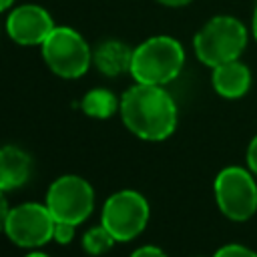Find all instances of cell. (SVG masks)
I'll return each instance as SVG.
<instances>
[{
    "mask_svg": "<svg viewBox=\"0 0 257 257\" xmlns=\"http://www.w3.org/2000/svg\"><path fill=\"white\" fill-rule=\"evenodd\" d=\"M247 46L245 24L227 14L209 18L193 38L197 58L207 66H219L229 60H237Z\"/></svg>",
    "mask_w": 257,
    "mask_h": 257,
    "instance_id": "obj_3",
    "label": "cell"
},
{
    "mask_svg": "<svg viewBox=\"0 0 257 257\" xmlns=\"http://www.w3.org/2000/svg\"><path fill=\"white\" fill-rule=\"evenodd\" d=\"M26 257H48L46 253H40V251H32V253H28Z\"/></svg>",
    "mask_w": 257,
    "mask_h": 257,
    "instance_id": "obj_23",
    "label": "cell"
},
{
    "mask_svg": "<svg viewBox=\"0 0 257 257\" xmlns=\"http://www.w3.org/2000/svg\"><path fill=\"white\" fill-rule=\"evenodd\" d=\"M131 257H167V255H165V251H161L159 247L145 245V247H139Z\"/></svg>",
    "mask_w": 257,
    "mask_h": 257,
    "instance_id": "obj_18",
    "label": "cell"
},
{
    "mask_svg": "<svg viewBox=\"0 0 257 257\" xmlns=\"http://www.w3.org/2000/svg\"><path fill=\"white\" fill-rule=\"evenodd\" d=\"M8 213H10L8 201H6V197H4V191H0V231H4V225H6Z\"/></svg>",
    "mask_w": 257,
    "mask_h": 257,
    "instance_id": "obj_19",
    "label": "cell"
},
{
    "mask_svg": "<svg viewBox=\"0 0 257 257\" xmlns=\"http://www.w3.org/2000/svg\"><path fill=\"white\" fill-rule=\"evenodd\" d=\"M114 241H116V239L110 235V231H108L102 223H100L98 227L88 229V231L82 235V247H84V251L90 253V255H102V253H106V251L112 247Z\"/></svg>",
    "mask_w": 257,
    "mask_h": 257,
    "instance_id": "obj_14",
    "label": "cell"
},
{
    "mask_svg": "<svg viewBox=\"0 0 257 257\" xmlns=\"http://www.w3.org/2000/svg\"><path fill=\"white\" fill-rule=\"evenodd\" d=\"M40 48L46 66L62 78L82 76L92 62V52L86 40L70 26H54Z\"/></svg>",
    "mask_w": 257,
    "mask_h": 257,
    "instance_id": "obj_4",
    "label": "cell"
},
{
    "mask_svg": "<svg viewBox=\"0 0 257 257\" xmlns=\"http://www.w3.org/2000/svg\"><path fill=\"white\" fill-rule=\"evenodd\" d=\"M92 62L104 76H118L131 72L133 48L122 40H104L92 52Z\"/></svg>",
    "mask_w": 257,
    "mask_h": 257,
    "instance_id": "obj_11",
    "label": "cell"
},
{
    "mask_svg": "<svg viewBox=\"0 0 257 257\" xmlns=\"http://www.w3.org/2000/svg\"><path fill=\"white\" fill-rule=\"evenodd\" d=\"M100 223L116 241H131L139 237L149 223V203L137 191H118L106 199Z\"/></svg>",
    "mask_w": 257,
    "mask_h": 257,
    "instance_id": "obj_6",
    "label": "cell"
},
{
    "mask_svg": "<svg viewBox=\"0 0 257 257\" xmlns=\"http://www.w3.org/2000/svg\"><path fill=\"white\" fill-rule=\"evenodd\" d=\"M80 108L84 114L92 118H108L114 114L116 108H120V102H116L114 94L106 88H92L84 94Z\"/></svg>",
    "mask_w": 257,
    "mask_h": 257,
    "instance_id": "obj_13",
    "label": "cell"
},
{
    "mask_svg": "<svg viewBox=\"0 0 257 257\" xmlns=\"http://www.w3.org/2000/svg\"><path fill=\"white\" fill-rule=\"evenodd\" d=\"M54 20L38 4H22L16 6L6 20L8 36L22 46H40L46 36L54 30Z\"/></svg>",
    "mask_w": 257,
    "mask_h": 257,
    "instance_id": "obj_9",
    "label": "cell"
},
{
    "mask_svg": "<svg viewBox=\"0 0 257 257\" xmlns=\"http://www.w3.org/2000/svg\"><path fill=\"white\" fill-rule=\"evenodd\" d=\"M54 225L56 219L48 211L46 203H22L14 209H10L4 233L8 239L20 247H42L54 237Z\"/></svg>",
    "mask_w": 257,
    "mask_h": 257,
    "instance_id": "obj_8",
    "label": "cell"
},
{
    "mask_svg": "<svg viewBox=\"0 0 257 257\" xmlns=\"http://www.w3.org/2000/svg\"><path fill=\"white\" fill-rule=\"evenodd\" d=\"M14 4V0H0V12H4V10H8L10 6Z\"/></svg>",
    "mask_w": 257,
    "mask_h": 257,
    "instance_id": "obj_22",
    "label": "cell"
},
{
    "mask_svg": "<svg viewBox=\"0 0 257 257\" xmlns=\"http://www.w3.org/2000/svg\"><path fill=\"white\" fill-rule=\"evenodd\" d=\"M215 201L231 221H247L257 211V183L243 167H225L213 183Z\"/></svg>",
    "mask_w": 257,
    "mask_h": 257,
    "instance_id": "obj_5",
    "label": "cell"
},
{
    "mask_svg": "<svg viewBox=\"0 0 257 257\" xmlns=\"http://www.w3.org/2000/svg\"><path fill=\"white\" fill-rule=\"evenodd\" d=\"M251 34L257 42V0H255V8H253V20H251Z\"/></svg>",
    "mask_w": 257,
    "mask_h": 257,
    "instance_id": "obj_21",
    "label": "cell"
},
{
    "mask_svg": "<svg viewBox=\"0 0 257 257\" xmlns=\"http://www.w3.org/2000/svg\"><path fill=\"white\" fill-rule=\"evenodd\" d=\"M124 126L145 141H163L177 126V104L159 84L137 82L120 98Z\"/></svg>",
    "mask_w": 257,
    "mask_h": 257,
    "instance_id": "obj_1",
    "label": "cell"
},
{
    "mask_svg": "<svg viewBox=\"0 0 257 257\" xmlns=\"http://www.w3.org/2000/svg\"><path fill=\"white\" fill-rule=\"evenodd\" d=\"M185 64V50L173 36H151L133 48L131 76L143 84L165 86L175 80Z\"/></svg>",
    "mask_w": 257,
    "mask_h": 257,
    "instance_id": "obj_2",
    "label": "cell"
},
{
    "mask_svg": "<svg viewBox=\"0 0 257 257\" xmlns=\"http://www.w3.org/2000/svg\"><path fill=\"white\" fill-rule=\"evenodd\" d=\"M211 84L223 98H241L251 88V70L239 58L223 62L219 66H213Z\"/></svg>",
    "mask_w": 257,
    "mask_h": 257,
    "instance_id": "obj_10",
    "label": "cell"
},
{
    "mask_svg": "<svg viewBox=\"0 0 257 257\" xmlns=\"http://www.w3.org/2000/svg\"><path fill=\"white\" fill-rule=\"evenodd\" d=\"M157 2L163 6H169V8H181V6H187L191 0H157Z\"/></svg>",
    "mask_w": 257,
    "mask_h": 257,
    "instance_id": "obj_20",
    "label": "cell"
},
{
    "mask_svg": "<svg viewBox=\"0 0 257 257\" xmlns=\"http://www.w3.org/2000/svg\"><path fill=\"white\" fill-rule=\"evenodd\" d=\"M247 165H249V171L253 175H257V135L251 139V143L247 147Z\"/></svg>",
    "mask_w": 257,
    "mask_h": 257,
    "instance_id": "obj_17",
    "label": "cell"
},
{
    "mask_svg": "<svg viewBox=\"0 0 257 257\" xmlns=\"http://www.w3.org/2000/svg\"><path fill=\"white\" fill-rule=\"evenodd\" d=\"M213 257H257V253L245 245H239V243H229V245H223L215 251Z\"/></svg>",
    "mask_w": 257,
    "mask_h": 257,
    "instance_id": "obj_15",
    "label": "cell"
},
{
    "mask_svg": "<svg viewBox=\"0 0 257 257\" xmlns=\"http://www.w3.org/2000/svg\"><path fill=\"white\" fill-rule=\"evenodd\" d=\"M74 233H76V225L74 223H64V221H56V225H54V241H58V243H62V245H66V243H70L72 239H74Z\"/></svg>",
    "mask_w": 257,
    "mask_h": 257,
    "instance_id": "obj_16",
    "label": "cell"
},
{
    "mask_svg": "<svg viewBox=\"0 0 257 257\" xmlns=\"http://www.w3.org/2000/svg\"><path fill=\"white\" fill-rule=\"evenodd\" d=\"M46 207L56 221L78 225L92 213L94 191L82 177L64 175L48 187Z\"/></svg>",
    "mask_w": 257,
    "mask_h": 257,
    "instance_id": "obj_7",
    "label": "cell"
},
{
    "mask_svg": "<svg viewBox=\"0 0 257 257\" xmlns=\"http://www.w3.org/2000/svg\"><path fill=\"white\" fill-rule=\"evenodd\" d=\"M32 161L18 147H0V191H10L24 185L30 177Z\"/></svg>",
    "mask_w": 257,
    "mask_h": 257,
    "instance_id": "obj_12",
    "label": "cell"
}]
</instances>
